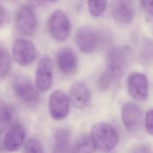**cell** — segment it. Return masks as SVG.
Returning <instances> with one entry per match:
<instances>
[{
    "label": "cell",
    "mask_w": 153,
    "mask_h": 153,
    "mask_svg": "<svg viewBox=\"0 0 153 153\" xmlns=\"http://www.w3.org/2000/svg\"><path fill=\"white\" fill-rule=\"evenodd\" d=\"M12 120V111L10 107L0 100V134H3L9 127Z\"/></svg>",
    "instance_id": "obj_18"
},
{
    "label": "cell",
    "mask_w": 153,
    "mask_h": 153,
    "mask_svg": "<svg viewBox=\"0 0 153 153\" xmlns=\"http://www.w3.org/2000/svg\"><path fill=\"white\" fill-rule=\"evenodd\" d=\"M70 103L77 109H82L86 108L91 101V93L89 87L82 82H75L69 91Z\"/></svg>",
    "instance_id": "obj_14"
},
{
    "label": "cell",
    "mask_w": 153,
    "mask_h": 153,
    "mask_svg": "<svg viewBox=\"0 0 153 153\" xmlns=\"http://www.w3.org/2000/svg\"><path fill=\"white\" fill-rule=\"evenodd\" d=\"M5 22V10L4 6L0 4V27L4 25Z\"/></svg>",
    "instance_id": "obj_26"
},
{
    "label": "cell",
    "mask_w": 153,
    "mask_h": 153,
    "mask_svg": "<svg viewBox=\"0 0 153 153\" xmlns=\"http://www.w3.org/2000/svg\"><path fill=\"white\" fill-rule=\"evenodd\" d=\"M12 54L15 63L23 66L32 64L37 57L36 47L31 41L25 39H17L14 40Z\"/></svg>",
    "instance_id": "obj_6"
},
{
    "label": "cell",
    "mask_w": 153,
    "mask_h": 153,
    "mask_svg": "<svg viewBox=\"0 0 153 153\" xmlns=\"http://www.w3.org/2000/svg\"><path fill=\"white\" fill-rule=\"evenodd\" d=\"M127 65V56L124 48H113L107 56V70L106 72L115 81L119 80L126 70Z\"/></svg>",
    "instance_id": "obj_5"
},
{
    "label": "cell",
    "mask_w": 153,
    "mask_h": 153,
    "mask_svg": "<svg viewBox=\"0 0 153 153\" xmlns=\"http://www.w3.org/2000/svg\"><path fill=\"white\" fill-rule=\"evenodd\" d=\"M26 133L22 125L13 124L6 133L4 139V148L10 152H17L21 149L25 142Z\"/></svg>",
    "instance_id": "obj_12"
},
{
    "label": "cell",
    "mask_w": 153,
    "mask_h": 153,
    "mask_svg": "<svg viewBox=\"0 0 153 153\" xmlns=\"http://www.w3.org/2000/svg\"><path fill=\"white\" fill-rule=\"evenodd\" d=\"M132 153H153L152 149L148 144H140L134 148Z\"/></svg>",
    "instance_id": "obj_25"
},
{
    "label": "cell",
    "mask_w": 153,
    "mask_h": 153,
    "mask_svg": "<svg viewBox=\"0 0 153 153\" xmlns=\"http://www.w3.org/2000/svg\"><path fill=\"white\" fill-rule=\"evenodd\" d=\"M53 153H71V134L69 130L61 128L55 134Z\"/></svg>",
    "instance_id": "obj_16"
},
{
    "label": "cell",
    "mask_w": 153,
    "mask_h": 153,
    "mask_svg": "<svg viewBox=\"0 0 153 153\" xmlns=\"http://www.w3.org/2000/svg\"><path fill=\"white\" fill-rule=\"evenodd\" d=\"M111 13L114 20L123 25L132 23L134 18V8L129 0H114Z\"/></svg>",
    "instance_id": "obj_13"
},
{
    "label": "cell",
    "mask_w": 153,
    "mask_h": 153,
    "mask_svg": "<svg viewBox=\"0 0 153 153\" xmlns=\"http://www.w3.org/2000/svg\"><path fill=\"white\" fill-rule=\"evenodd\" d=\"M108 0H88V10L91 16H101L107 8Z\"/></svg>",
    "instance_id": "obj_19"
},
{
    "label": "cell",
    "mask_w": 153,
    "mask_h": 153,
    "mask_svg": "<svg viewBox=\"0 0 153 153\" xmlns=\"http://www.w3.org/2000/svg\"><path fill=\"white\" fill-rule=\"evenodd\" d=\"M113 82H114V80L111 78V76L107 72H104L100 78L99 86L101 91H106L111 87V84Z\"/></svg>",
    "instance_id": "obj_22"
},
{
    "label": "cell",
    "mask_w": 153,
    "mask_h": 153,
    "mask_svg": "<svg viewBox=\"0 0 153 153\" xmlns=\"http://www.w3.org/2000/svg\"><path fill=\"white\" fill-rule=\"evenodd\" d=\"M90 137L95 150L101 153L111 152L119 143L117 130L108 123H97L91 128Z\"/></svg>",
    "instance_id": "obj_1"
},
{
    "label": "cell",
    "mask_w": 153,
    "mask_h": 153,
    "mask_svg": "<svg viewBox=\"0 0 153 153\" xmlns=\"http://www.w3.org/2000/svg\"><path fill=\"white\" fill-rule=\"evenodd\" d=\"M129 95L137 101H144L149 96V81L145 74L134 72L127 78Z\"/></svg>",
    "instance_id": "obj_9"
},
{
    "label": "cell",
    "mask_w": 153,
    "mask_h": 153,
    "mask_svg": "<svg viewBox=\"0 0 153 153\" xmlns=\"http://www.w3.org/2000/svg\"><path fill=\"white\" fill-rule=\"evenodd\" d=\"M94 152L95 147L91 137L88 135L80 137L71 150V153H94Z\"/></svg>",
    "instance_id": "obj_17"
},
{
    "label": "cell",
    "mask_w": 153,
    "mask_h": 153,
    "mask_svg": "<svg viewBox=\"0 0 153 153\" xmlns=\"http://www.w3.org/2000/svg\"><path fill=\"white\" fill-rule=\"evenodd\" d=\"M48 1H49V2H56L58 0H48Z\"/></svg>",
    "instance_id": "obj_27"
},
{
    "label": "cell",
    "mask_w": 153,
    "mask_h": 153,
    "mask_svg": "<svg viewBox=\"0 0 153 153\" xmlns=\"http://www.w3.org/2000/svg\"><path fill=\"white\" fill-rule=\"evenodd\" d=\"M23 153H45V151L39 140L30 138L24 143Z\"/></svg>",
    "instance_id": "obj_21"
},
{
    "label": "cell",
    "mask_w": 153,
    "mask_h": 153,
    "mask_svg": "<svg viewBox=\"0 0 153 153\" xmlns=\"http://www.w3.org/2000/svg\"><path fill=\"white\" fill-rule=\"evenodd\" d=\"M121 116L123 125L129 133L135 134L141 130L143 113L140 106L134 102L126 103L122 108Z\"/></svg>",
    "instance_id": "obj_7"
},
{
    "label": "cell",
    "mask_w": 153,
    "mask_h": 153,
    "mask_svg": "<svg viewBox=\"0 0 153 153\" xmlns=\"http://www.w3.org/2000/svg\"><path fill=\"white\" fill-rule=\"evenodd\" d=\"M144 126L148 134L153 136V109L149 110L146 113L144 119Z\"/></svg>",
    "instance_id": "obj_23"
},
{
    "label": "cell",
    "mask_w": 153,
    "mask_h": 153,
    "mask_svg": "<svg viewBox=\"0 0 153 153\" xmlns=\"http://www.w3.org/2000/svg\"><path fill=\"white\" fill-rule=\"evenodd\" d=\"M53 82V65L49 57H42L36 69L35 82L36 88L39 91H47Z\"/></svg>",
    "instance_id": "obj_11"
},
{
    "label": "cell",
    "mask_w": 153,
    "mask_h": 153,
    "mask_svg": "<svg viewBox=\"0 0 153 153\" xmlns=\"http://www.w3.org/2000/svg\"><path fill=\"white\" fill-rule=\"evenodd\" d=\"M48 25L50 35L58 41L65 40L71 33L69 18L61 10H56L51 14Z\"/></svg>",
    "instance_id": "obj_4"
},
{
    "label": "cell",
    "mask_w": 153,
    "mask_h": 153,
    "mask_svg": "<svg viewBox=\"0 0 153 153\" xmlns=\"http://www.w3.org/2000/svg\"><path fill=\"white\" fill-rule=\"evenodd\" d=\"M37 24V15L30 6H23L18 11L15 18V25L20 34L31 36L36 30Z\"/></svg>",
    "instance_id": "obj_10"
},
{
    "label": "cell",
    "mask_w": 153,
    "mask_h": 153,
    "mask_svg": "<svg viewBox=\"0 0 153 153\" xmlns=\"http://www.w3.org/2000/svg\"><path fill=\"white\" fill-rule=\"evenodd\" d=\"M70 100L62 91H55L51 93L48 100V111L52 119L62 121L69 114Z\"/></svg>",
    "instance_id": "obj_8"
},
{
    "label": "cell",
    "mask_w": 153,
    "mask_h": 153,
    "mask_svg": "<svg viewBox=\"0 0 153 153\" xmlns=\"http://www.w3.org/2000/svg\"><path fill=\"white\" fill-rule=\"evenodd\" d=\"M102 35L96 30L90 27L80 28L75 36L78 48L85 54L95 52L102 44Z\"/></svg>",
    "instance_id": "obj_3"
},
{
    "label": "cell",
    "mask_w": 153,
    "mask_h": 153,
    "mask_svg": "<svg viewBox=\"0 0 153 153\" xmlns=\"http://www.w3.org/2000/svg\"><path fill=\"white\" fill-rule=\"evenodd\" d=\"M12 87L16 98L30 108H36L39 103V94L30 79L23 74L16 75L12 82Z\"/></svg>",
    "instance_id": "obj_2"
},
{
    "label": "cell",
    "mask_w": 153,
    "mask_h": 153,
    "mask_svg": "<svg viewBox=\"0 0 153 153\" xmlns=\"http://www.w3.org/2000/svg\"><path fill=\"white\" fill-rule=\"evenodd\" d=\"M12 60L9 53L0 48V79L4 78L10 72Z\"/></svg>",
    "instance_id": "obj_20"
},
{
    "label": "cell",
    "mask_w": 153,
    "mask_h": 153,
    "mask_svg": "<svg viewBox=\"0 0 153 153\" xmlns=\"http://www.w3.org/2000/svg\"><path fill=\"white\" fill-rule=\"evenodd\" d=\"M141 4L145 13L153 16V0H141Z\"/></svg>",
    "instance_id": "obj_24"
},
{
    "label": "cell",
    "mask_w": 153,
    "mask_h": 153,
    "mask_svg": "<svg viewBox=\"0 0 153 153\" xmlns=\"http://www.w3.org/2000/svg\"><path fill=\"white\" fill-rule=\"evenodd\" d=\"M58 68L65 75H72L78 69V58L72 48H65L58 51L56 55Z\"/></svg>",
    "instance_id": "obj_15"
}]
</instances>
